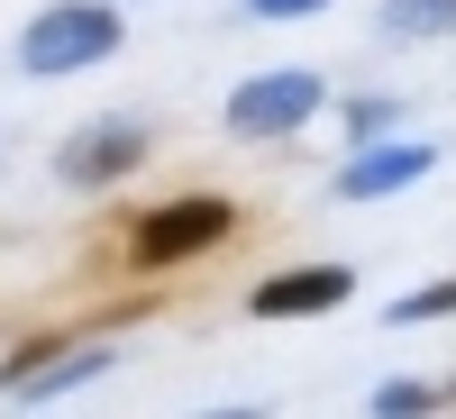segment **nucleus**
<instances>
[{"instance_id": "nucleus-4", "label": "nucleus", "mask_w": 456, "mask_h": 419, "mask_svg": "<svg viewBox=\"0 0 456 419\" xmlns=\"http://www.w3.org/2000/svg\"><path fill=\"white\" fill-rule=\"evenodd\" d=\"M146 146H156V137H146L137 119H101V128H83V137H64L55 173L92 192V182H119V173H137V165H146Z\"/></svg>"}, {"instance_id": "nucleus-5", "label": "nucleus", "mask_w": 456, "mask_h": 419, "mask_svg": "<svg viewBox=\"0 0 456 419\" xmlns=\"http://www.w3.org/2000/svg\"><path fill=\"white\" fill-rule=\"evenodd\" d=\"M438 165V146H393V137H365L347 165H338V201H384V192H411V182H420Z\"/></svg>"}, {"instance_id": "nucleus-3", "label": "nucleus", "mask_w": 456, "mask_h": 419, "mask_svg": "<svg viewBox=\"0 0 456 419\" xmlns=\"http://www.w3.org/2000/svg\"><path fill=\"white\" fill-rule=\"evenodd\" d=\"M329 101V83L311 64H274V73H247L238 92H228V137H292L311 128V109Z\"/></svg>"}, {"instance_id": "nucleus-1", "label": "nucleus", "mask_w": 456, "mask_h": 419, "mask_svg": "<svg viewBox=\"0 0 456 419\" xmlns=\"http://www.w3.org/2000/svg\"><path fill=\"white\" fill-rule=\"evenodd\" d=\"M101 55H119V10H110V0H55V10H37L19 28V64L37 73V83L83 73Z\"/></svg>"}, {"instance_id": "nucleus-8", "label": "nucleus", "mask_w": 456, "mask_h": 419, "mask_svg": "<svg viewBox=\"0 0 456 419\" xmlns=\"http://www.w3.org/2000/svg\"><path fill=\"white\" fill-rule=\"evenodd\" d=\"M447 310H456V274H447V283H420V292H402V301H393V319H402V328H411V319H447Z\"/></svg>"}, {"instance_id": "nucleus-6", "label": "nucleus", "mask_w": 456, "mask_h": 419, "mask_svg": "<svg viewBox=\"0 0 456 419\" xmlns=\"http://www.w3.org/2000/svg\"><path fill=\"white\" fill-rule=\"evenodd\" d=\"M347 292H356V274H347V264H292V274L256 283V301H247V310H256V319H320V310H338Z\"/></svg>"}, {"instance_id": "nucleus-11", "label": "nucleus", "mask_w": 456, "mask_h": 419, "mask_svg": "<svg viewBox=\"0 0 456 419\" xmlns=\"http://www.w3.org/2000/svg\"><path fill=\"white\" fill-rule=\"evenodd\" d=\"M256 19H301V10H329V0H247Z\"/></svg>"}, {"instance_id": "nucleus-9", "label": "nucleus", "mask_w": 456, "mask_h": 419, "mask_svg": "<svg viewBox=\"0 0 456 419\" xmlns=\"http://www.w3.org/2000/svg\"><path fill=\"white\" fill-rule=\"evenodd\" d=\"M429 401H447V383H384L374 392V410H429Z\"/></svg>"}, {"instance_id": "nucleus-2", "label": "nucleus", "mask_w": 456, "mask_h": 419, "mask_svg": "<svg viewBox=\"0 0 456 419\" xmlns=\"http://www.w3.org/2000/svg\"><path fill=\"white\" fill-rule=\"evenodd\" d=\"M228 228H238V210H228L219 192H192V201H156V210L137 219V238H128V264H137V274H174L183 255L219 246Z\"/></svg>"}, {"instance_id": "nucleus-7", "label": "nucleus", "mask_w": 456, "mask_h": 419, "mask_svg": "<svg viewBox=\"0 0 456 419\" xmlns=\"http://www.w3.org/2000/svg\"><path fill=\"white\" fill-rule=\"evenodd\" d=\"M374 28H384V36H447L456 28V0H384Z\"/></svg>"}, {"instance_id": "nucleus-10", "label": "nucleus", "mask_w": 456, "mask_h": 419, "mask_svg": "<svg viewBox=\"0 0 456 419\" xmlns=\"http://www.w3.org/2000/svg\"><path fill=\"white\" fill-rule=\"evenodd\" d=\"M393 119H402L393 101H347V128H356V146H365V137H384Z\"/></svg>"}]
</instances>
